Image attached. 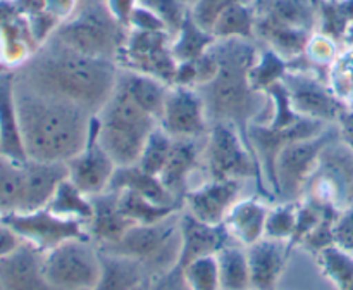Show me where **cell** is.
I'll use <instances>...</instances> for the list:
<instances>
[{"mask_svg": "<svg viewBox=\"0 0 353 290\" xmlns=\"http://www.w3.org/2000/svg\"><path fill=\"white\" fill-rule=\"evenodd\" d=\"M14 71L23 85L71 100L97 116L116 90L119 66L107 59L86 57L48 38Z\"/></svg>", "mask_w": 353, "mask_h": 290, "instance_id": "obj_1", "label": "cell"}, {"mask_svg": "<svg viewBox=\"0 0 353 290\" xmlns=\"http://www.w3.org/2000/svg\"><path fill=\"white\" fill-rule=\"evenodd\" d=\"M21 140L28 159L65 162L85 148L93 114L62 97L40 92L16 79Z\"/></svg>", "mask_w": 353, "mask_h": 290, "instance_id": "obj_2", "label": "cell"}, {"mask_svg": "<svg viewBox=\"0 0 353 290\" xmlns=\"http://www.w3.org/2000/svg\"><path fill=\"white\" fill-rule=\"evenodd\" d=\"M217 61V72L209 83L199 86L209 123H231L247 140L252 123H268L271 99L250 83V69L261 52V45L243 38H223L210 45ZM250 145V144H248Z\"/></svg>", "mask_w": 353, "mask_h": 290, "instance_id": "obj_3", "label": "cell"}, {"mask_svg": "<svg viewBox=\"0 0 353 290\" xmlns=\"http://www.w3.org/2000/svg\"><path fill=\"white\" fill-rule=\"evenodd\" d=\"M255 40L286 61L302 57L317 33V0H254Z\"/></svg>", "mask_w": 353, "mask_h": 290, "instance_id": "obj_4", "label": "cell"}, {"mask_svg": "<svg viewBox=\"0 0 353 290\" xmlns=\"http://www.w3.org/2000/svg\"><path fill=\"white\" fill-rule=\"evenodd\" d=\"M97 124L100 145L117 168H123L137 164L148 135L159 126V121L116 86L109 102L97 114Z\"/></svg>", "mask_w": 353, "mask_h": 290, "instance_id": "obj_5", "label": "cell"}, {"mask_svg": "<svg viewBox=\"0 0 353 290\" xmlns=\"http://www.w3.org/2000/svg\"><path fill=\"white\" fill-rule=\"evenodd\" d=\"M126 35L128 28L114 19L105 0H79L76 12L50 38L86 57L116 62Z\"/></svg>", "mask_w": 353, "mask_h": 290, "instance_id": "obj_6", "label": "cell"}, {"mask_svg": "<svg viewBox=\"0 0 353 290\" xmlns=\"http://www.w3.org/2000/svg\"><path fill=\"white\" fill-rule=\"evenodd\" d=\"M178 214L148 224H133L117 242L100 247V252L137 259L147 276L169 271L178 264L181 252V228Z\"/></svg>", "mask_w": 353, "mask_h": 290, "instance_id": "obj_7", "label": "cell"}, {"mask_svg": "<svg viewBox=\"0 0 353 290\" xmlns=\"http://www.w3.org/2000/svg\"><path fill=\"white\" fill-rule=\"evenodd\" d=\"M202 162L209 180H255L262 193H271L254 151L234 124H210L203 140Z\"/></svg>", "mask_w": 353, "mask_h": 290, "instance_id": "obj_8", "label": "cell"}, {"mask_svg": "<svg viewBox=\"0 0 353 290\" xmlns=\"http://www.w3.org/2000/svg\"><path fill=\"white\" fill-rule=\"evenodd\" d=\"M45 276L59 290H92L102 273L100 251L92 240L71 238L45 252Z\"/></svg>", "mask_w": 353, "mask_h": 290, "instance_id": "obj_9", "label": "cell"}, {"mask_svg": "<svg viewBox=\"0 0 353 290\" xmlns=\"http://www.w3.org/2000/svg\"><path fill=\"white\" fill-rule=\"evenodd\" d=\"M336 124H330L316 137L302 138L286 145L276 161V182L278 195L286 202H299L305 193V186L314 175L321 154L327 145L338 140Z\"/></svg>", "mask_w": 353, "mask_h": 290, "instance_id": "obj_10", "label": "cell"}, {"mask_svg": "<svg viewBox=\"0 0 353 290\" xmlns=\"http://www.w3.org/2000/svg\"><path fill=\"white\" fill-rule=\"evenodd\" d=\"M303 199L336 209L353 206V152L338 138L324 148Z\"/></svg>", "mask_w": 353, "mask_h": 290, "instance_id": "obj_11", "label": "cell"}, {"mask_svg": "<svg viewBox=\"0 0 353 290\" xmlns=\"http://www.w3.org/2000/svg\"><path fill=\"white\" fill-rule=\"evenodd\" d=\"M172 37L168 31L128 30L116 62L119 68L154 76L172 85L178 71V62L172 55Z\"/></svg>", "mask_w": 353, "mask_h": 290, "instance_id": "obj_12", "label": "cell"}, {"mask_svg": "<svg viewBox=\"0 0 353 290\" xmlns=\"http://www.w3.org/2000/svg\"><path fill=\"white\" fill-rule=\"evenodd\" d=\"M283 85L295 113L305 119L336 124L338 117L347 110L327 85L326 75L310 69L292 68L283 78Z\"/></svg>", "mask_w": 353, "mask_h": 290, "instance_id": "obj_13", "label": "cell"}, {"mask_svg": "<svg viewBox=\"0 0 353 290\" xmlns=\"http://www.w3.org/2000/svg\"><path fill=\"white\" fill-rule=\"evenodd\" d=\"M2 223L12 228L21 240L34 245L40 251L47 252L57 247L59 244L71 238H85L92 240L88 231V223L81 220L55 216L54 213L43 209L23 214H7L2 218Z\"/></svg>", "mask_w": 353, "mask_h": 290, "instance_id": "obj_14", "label": "cell"}, {"mask_svg": "<svg viewBox=\"0 0 353 290\" xmlns=\"http://www.w3.org/2000/svg\"><path fill=\"white\" fill-rule=\"evenodd\" d=\"M330 124H324L321 121L302 119L293 126L286 128H272L264 123H252L247 130L248 144L261 164L264 182L268 185L269 192L278 195V182H276V161L283 148L295 140L302 138L316 137L321 131H324Z\"/></svg>", "mask_w": 353, "mask_h": 290, "instance_id": "obj_15", "label": "cell"}, {"mask_svg": "<svg viewBox=\"0 0 353 290\" xmlns=\"http://www.w3.org/2000/svg\"><path fill=\"white\" fill-rule=\"evenodd\" d=\"M159 126L172 138H203L209 131L205 106L195 86L169 85Z\"/></svg>", "mask_w": 353, "mask_h": 290, "instance_id": "obj_16", "label": "cell"}, {"mask_svg": "<svg viewBox=\"0 0 353 290\" xmlns=\"http://www.w3.org/2000/svg\"><path fill=\"white\" fill-rule=\"evenodd\" d=\"M116 169V162L110 159V155L100 145L99 124H97V116H93L92 131H90L85 148L68 162V178L85 195L93 197L109 188Z\"/></svg>", "mask_w": 353, "mask_h": 290, "instance_id": "obj_17", "label": "cell"}, {"mask_svg": "<svg viewBox=\"0 0 353 290\" xmlns=\"http://www.w3.org/2000/svg\"><path fill=\"white\" fill-rule=\"evenodd\" d=\"M40 48L26 17L17 10L14 0H0V64L17 69Z\"/></svg>", "mask_w": 353, "mask_h": 290, "instance_id": "obj_18", "label": "cell"}, {"mask_svg": "<svg viewBox=\"0 0 353 290\" xmlns=\"http://www.w3.org/2000/svg\"><path fill=\"white\" fill-rule=\"evenodd\" d=\"M45 252L34 245L23 244L0 259L2 290H59L45 276Z\"/></svg>", "mask_w": 353, "mask_h": 290, "instance_id": "obj_19", "label": "cell"}, {"mask_svg": "<svg viewBox=\"0 0 353 290\" xmlns=\"http://www.w3.org/2000/svg\"><path fill=\"white\" fill-rule=\"evenodd\" d=\"M243 182L240 180H209L199 188L188 190L183 202L186 211L207 224H223L231 207L240 200Z\"/></svg>", "mask_w": 353, "mask_h": 290, "instance_id": "obj_20", "label": "cell"}, {"mask_svg": "<svg viewBox=\"0 0 353 290\" xmlns=\"http://www.w3.org/2000/svg\"><path fill=\"white\" fill-rule=\"evenodd\" d=\"M179 228H181V252H179L178 264L174 266L179 271L195 259L217 254L224 245L233 242L224 223H202L195 216H192L188 211L179 218Z\"/></svg>", "mask_w": 353, "mask_h": 290, "instance_id": "obj_21", "label": "cell"}, {"mask_svg": "<svg viewBox=\"0 0 353 290\" xmlns=\"http://www.w3.org/2000/svg\"><path fill=\"white\" fill-rule=\"evenodd\" d=\"M288 242L261 238L247 247L248 266H250L252 289L276 290L279 278L286 268L290 258Z\"/></svg>", "mask_w": 353, "mask_h": 290, "instance_id": "obj_22", "label": "cell"}, {"mask_svg": "<svg viewBox=\"0 0 353 290\" xmlns=\"http://www.w3.org/2000/svg\"><path fill=\"white\" fill-rule=\"evenodd\" d=\"M203 138H174V145L169 154L168 162L162 168L159 180L169 190L172 197L183 204L188 192L190 176L200 164L203 148Z\"/></svg>", "mask_w": 353, "mask_h": 290, "instance_id": "obj_23", "label": "cell"}, {"mask_svg": "<svg viewBox=\"0 0 353 290\" xmlns=\"http://www.w3.org/2000/svg\"><path fill=\"white\" fill-rule=\"evenodd\" d=\"M93 206L92 220L88 221V231L97 247L114 244L119 240L133 224L130 218L123 214L119 207V192L107 188L105 192L90 197Z\"/></svg>", "mask_w": 353, "mask_h": 290, "instance_id": "obj_24", "label": "cell"}, {"mask_svg": "<svg viewBox=\"0 0 353 290\" xmlns=\"http://www.w3.org/2000/svg\"><path fill=\"white\" fill-rule=\"evenodd\" d=\"M0 154L12 159H28L21 140L16 106V71H0Z\"/></svg>", "mask_w": 353, "mask_h": 290, "instance_id": "obj_25", "label": "cell"}, {"mask_svg": "<svg viewBox=\"0 0 353 290\" xmlns=\"http://www.w3.org/2000/svg\"><path fill=\"white\" fill-rule=\"evenodd\" d=\"M269 209L271 207H268L259 199L238 200L224 220V226L233 242L248 247L264 238Z\"/></svg>", "mask_w": 353, "mask_h": 290, "instance_id": "obj_26", "label": "cell"}, {"mask_svg": "<svg viewBox=\"0 0 353 290\" xmlns=\"http://www.w3.org/2000/svg\"><path fill=\"white\" fill-rule=\"evenodd\" d=\"M116 86L128 93L150 116H154L157 121L161 119L165 95L169 90L168 83L161 81L154 76L143 75V72L119 68Z\"/></svg>", "mask_w": 353, "mask_h": 290, "instance_id": "obj_27", "label": "cell"}, {"mask_svg": "<svg viewBox=\"0 0 353 290\" xmlns=\"http://www.w3.org/2000/svg\"><path fill=\"white\" fill-rule=\"evenodd\" d=\"M28 159H12L0 154V214L26 213Z\"/></svg>", "mask_w": 353, "mask_h": 290, "instance_id": "obj_28", "label": "cell"}, {"mask_svg": "<svg viewBox=\"0 0 353 290\" xmlns=\"http://www.w3.org/2000/svg\"><path fill=\"white\" fill-rule=\"evenodd\" d=\"M109 188L112 190H130V192L140 193L145 199L152 202L162 204V206H181L174 197L169 193V190L162 185L159 176L150 175L143 171L138 164L123 166L117 168L110 180Z\"/></svg>", "mask_w": 353, "mask_h": 290, "instance_id": "obj_29", "label": "cell"}, {"mask_svg": "<svg viewBox=\"0 0 353 290\" xmlns=\"http://www.w3.org/2000/svg\"><path fill=\"white\" fill-rule=\"evenodd\" d=\"M102 273L92 290H137L147 278L143 264L137 259L100 252Z\"/></svg>", "mask_w": 353, "mask_h": 290, "instance_id": "obj_30", "label": "cell"}, {"mask_svg": "<svg viewBox=\"0 0 353 290\" xmlns=\"http://www.w3.org/2000/svg\"><path fill=\"white\" fill-rule=\"evenodd\" d=\"M210 33L216 40L223 38H243L255 40V7L254 0H240L223 10L214 23Z\"/></svg>", "mask_w": 353, "mask_h": 290, "instance_id": "obj_31", "label": "cell"}, {"mask_svg": "<svg viewBox=\"0 0 353 290\" xmlns=\"http://www.w3.org/2000/svg\"><path fill=\"white\" fill-rule=\"evenodd\" d=\"M219 266L221 290H250V266H248L247 249L233 245V242L224 245L216 254Z\"/></svg>", "mask_w": 353, "mask_h": 290, "instance_id": "obj_32", "label": "cell"}, {"mask_svg": "<svg viewBox=\"0 0 353 290\" xmlns=\"http://www.w3.org/2000/svg\"><path fill=\"white\" fill-rule=\"evenodd\" d=\"M214 41H216L214 35L210 31L203 30L200 24H196L192 14L188 12L183 26L179 28L176 37L172 38V55H174L178 64L195 61V59H199L200 55L209 50Z\"/></svg>", "mask_w": 353, "mask_h": 290, "instance_id": "obj_33", "label": "cell"}, {"mask_svg": "<svg viewBox=\"0 0 353 290\" xmlns=\"http://www.w3.org/2000/svg\"><path fill=\"white\" fill-rule=\"evenodd\" d=\"M47 209L55 216L81 220L88 223L92 220L93 206L88 195L81 192L69 178H65L55 190L54 197L47 204Z\"/></svg>", "mask_w": 353, "mask_h": 290, "instance_id": "obj_34", "label": "cell"}, {"mask_svg": "<svg viewBox=\"0 0 353 290\" xmlns=\"http://www.w3.org/2000/svg\"><path fill=\"white\" fill-rule=\"evenodd\" d=\"M319 26L317 31L345 45V37L353 24V0H317Z\"/></svg>", "mask_w": 353, "mask_h": 290, "instance_id": "obj_35", "label": "cell"}, {"mask_svg": "<svg viewBox=\"0 0 353 290\" xmlns=\"http://www.w3.org/2000/svg\"><path fill=\"white\" fill-rule=\"evenodd\" d=\"M119 192V207L126 218L133 223L148 224L165 220L171 214L178 213V206H162L145 199L140 193L130 190H117Z\"/></svg>", "mask_w": 353, "mask_h": 290, "instance_id": "obj_36", "label": "cell"}, {"mask_svg": "<svg viewBox=\"0 0 353 290\" xmlns=\"http://www.w3.org/2000/svg\"><path fill=\"white\" fill-rule=\"evenodd\" d=\"M327 85L347 109H353V45H343L327 69Z\"/></svg>", "mask_w": 353, "mask_h": 290, "instance_id": "obj_37", "label": "cell"}, {"mask_svg": "<svg viewBox=\"0 0 353 290\" xmlns=\"http://www.w3.org/2000/svg\"><path fill=\"white\" fill-rule=\"evenodd\" d=\"M290 69H292V61H286L271 48L261 47L257 61L250 69L252 86L259 92H265L274 83L283 81Z\"/></svg>", "mask_w": 353, "mask_h": 290, "instance_id": "obj_38", "label": "cell"}, {"mask_svg": "<svg viewBox=\"0 0 353 290\" xmlns=\"http://www.w3.org/2000/svg\"><path fill=\"white\" fill-rule=\"evenodd\" d=\"M317 262L323 275L336 287L345 290L353 282V254L338 245H330L317 254Z\"/></svg>", "mask_w": 353, "mask_h": 290, "instance_id": "obj_39", "label": "cell"}, {"mask_svg": "<svg viewBox=\"0 0 353 290\" xmlns=\"http://www.w3.org/2000/svg\"><path fill=\"white\" fill-rule=\"evenodd\" d=\"M172 145H174V138H172L171 135L165 133L161 126H157L150 135H148L137 164L140 166L143 171L150 173V175L154 176H159L162 168L165 166V162H168L169 154H171L172 151Z\"/></svg>", "mask_w": 353, "mask_h": 290, "instance_id": "obj_40", "label": "cell"}, {"mask_svg": "<svg viewBox=\"0 0 353 290\" xmlns=\"http://www.w3.org/2000/svg\"><path fill=\"white\" fill-rule=\"evenodd\" d=\"M341 47H343V45L334 41L333 38L326 37V35L317 31V33L310 38L309 44H307V48L305 52H303L302 59L310 71L327 75V69L333 64V61L336 59Z\"/></svg>", "mask_w": 353, "mask_h": 290, "instance_id": "obj_41", "label": "cell"}, {"mask_svg": "<svg viewBox=\"0 0 353 290\" xmlns=\"http://www.w3.org/2000/svg\"><path fill=\"white\" fill-rule=\"evenodd\" d=\"M181 271L190 290H221L216 254L195 259Z\"/></svg>", "mask_w": 353, "mask_h": 290, "instance_id": "obj_42", "label": "cell"}, {"mask_svg": "<svg viewBox=\"0 0 353 290\" xmlns=\"http://www.w3.org/2000/svg\"><path fill=\"white\" fill-rule=\"evenodd\" d=\"M296 211H299V202H285L269 209L264 237L290 244L295 233Z\"/></svg>", "mask_w": 353, "mask_h": 290, "instance_id": "obj_43", "label": "cell"}, {"mask_svg": "<svg viewBox=\"0 0 353 290\" xmlns=\"http://www.w3.org/2000/svg\"><path fill=\"white\" fill-rule=\"evenodd\" d=\"M143 7L155 14L164 24L165 31L171 35L172 38L179 31V28L185 23L186 16H188L190 9L181 2V0H138Z\"/></svg>", "mask_w": 353, "mask_h": 290, "instance_id": "obj_44", "label": "cell"}, {"mask_svg": "<svg viewBox=\"0 0 353 290\" xmlns=\"http://www.w3.org/2000/svg\"><path fill=\"white\" fill-rule=\"evenodd\" d=\"M340 209L336 207H326L323 214V220L319 221L316 228L309 233V237L302 242V247L307 249L312 254H319L321 251H324L330 245H334V237H333V230H334V223H336V218Z\"/></svg>", "mask_w": 353, "mask_h": 290, "instance_id": "obj_45", "label": "cell"}, {"mask_svg": "<svg viewBox=\"0 0 353 290\" xmlns=\"http://www.w3.org/2000/svg\"><path fill=\"white\" fill-rule=\"evenodd\" d=\"M234 2H240V0H199L190 9V14L196 21V24H200L203 30L210 31L217 17L223 14V10L228 9Z\"/></svg>", "mask_w": 353, "mask_h": 290, "instance_id": "obj_46", "label": "cell"}, {"mask_svg": "<svg viewBox=\"0 0 353 290\" xmlns=\"http://www.w3.org/2000/svg\"><path fill=\"white\" fill-rule=\"evenodd\" d=\"M137 290H190L185 282L183 271L172 268L159 275L147 276Z\"/></svg>", "mask_w": 353, "mask_h": 290, "instance_id": "obj_47", "label": "cell"}, {"mask_svg": "<svg viewBox=\"0 0 353 290\" xmlns=\"http://www.w3.org/2000/svg\"><path fill=\"white\" fill-rule=\"evenodd\" d=\"M333 237L334 245L353 254V206L345 207L338 213Z\"/></svg>", "mask_w": 353, "mask_h": 290, "instance_id": "obj_48", "label": "cell"}, {"mask_svg": "<svg viewBox=\"0 0 353 290\" xmlns=\"http://www.w3.org/2000/svg\"><path fill=\"white\" fill-rule=\"evenodd\" d=\"M128 30H137V31H161L164 30V24L161 23L157 16H155L152 10H148L147 7H143L141 3H138L134 7L133 14L130 17V24H128Z\"/></svg>", "mask_w": 353, "mask_h": 290, "instance_id": "obj_49", "label": "cell"}, {"mask_svg": "<svg viewBox=\"0 0 353 290\" xmlns=\"http://www.w3.org/2000/svg\"><path fill=\"white\" fill-rule=\"evenodd\" d=\"M78 3L79 0H45V10L61 24L76 12Z\"/></svg>", "mask_w": 353, "mask_h": 290, "instance_id": "obj_50", "label": "cell"}, {"mask_svg": "<svg viewBox=\"0 0 353 290\" xmlns=\"http://www.w3.org/2000/svg\"><path fill=\"white\" fill-rule=\"evenodd\" d=\"M105 2L114 19L123 24L124 28H128L131 14H133L134 7L138 6V0H105Z\"/></svg>", "mask_w": 353, "mask_h": 290, "instance_id": "obj_51", "label": "cell"}, {"mask_svg": "<svg viewBox=\"0 0 353 290\" xmlns=\"http://www.w3.org/2000/svg\"><path fill=\"white\" fill-rule=\"evenodd\" d=\"M21 244H23V240H21L19 235L0 221V259L16 251Z\"/></svg>", "mask_w": 353, "mask_h": 290, "instance_id": "obj_52", "label": "cell"}, {"mask_svg": "<svg viewBox=\"0 0 353 290\" xmlns=\"http://www.w3.org/2000/svg\"><path fill=\"white\" fill-rule=\"evenodd\" d=\"M338 137L353 152V109H347L336 121Z\"/></svg>", "mask_w": 353, "mask_h": 290, "instance_id": "obj_53", "label": "cell"}, {"mask_svg": "<svg viewBox=\"0 0 353 290\" xmlns=\"http://www.w3.org/2000/svg\"><path fill=\"white\" fill-rule=\"evenodd\" d=\"M14 6L24 17H33L45 12V0H14Z\"/></svg>", "mask_w": 353, "mask_h": 290, "instance_id": "obj_54", "label": "cell"}, {"mask_svg": "<svg viewBox=\"0 0 353 290\" xmlns=\"http://www.w3.org/2000/svg\"><path fill=\"white\" fill-rule=\"evenodd\" d=\"M345 45H353V24L350 26V30H348L347 37H345Z\"/></svg>", "mask_w": 353, "mask_h": 290, "instance_id": "obj_55", "label": "cell"}, {"mask_svg": "<svg viewBox=\"0 0 353 290\" xmlns=\"http://www.w3.org/2000/svg\"><path fill=\"white\" fill-rule=\"evenodd\" d=\"M181 2H183V3H185V6H186V7H188V9H192V7H193V6H195V3H196V2H199V0H181Z\"/></svg>", "mask_w": 353, "mask_h": 290, "instance_id": "obj_56", "label": "cell"}, {"mask_svg": "<svg viewBox=\"0 0 353 290\" xmlns=\"http://www.w3.org/2000/svg\"><path fill=\"white\" fill-rule=\"evenodd\" d=\"M345 290H353V282H352V283H350V285H348V287H347V289H345Z\"/></svg>", "mask_w": 353, "mask_h": 290, "instance_id": "obj_57", "label": "cell"}, {"mask_svg": "<svg viewBox=\"0 0 353 290\" xmlns=\"http://www.w3.org/2000/svg\"><path fill=\"white\" fill-rule=\"evenodd\" d=\"M3 69H6V68H3V66H2V64H0V71H3Z\"/></svg>", "mask_w": 353, "mask_h": 290, "instance_id": "obj_58", "label": "cell"}, {"mask_svg": "<svg viewBox=\"0 0 353 290\" xmlns=\"http://www.w3.org/2000/svg\"><path fill=\"white\" fill-rule=\"evenodd\" d=\"M330 2H334V0H330Z\"/></svg>", "mask_w": 353, "mask_h": 290, "instance_id": "obj_59", "label": "cell"}, {"mask_svg": "<svg viewBox=\"0 0 353 290\" xmlns=\"http://www.w3.org/2000/svg\"><path fill=\"white\" fill-rule=\"evenodd\" d=\"M250 290H254V289H250Z\"/></svg>", "mask_w": 353, "mask_h": 290, "instance_id": "obj_60", "label": "cell"}]
</instances>
